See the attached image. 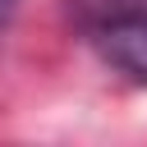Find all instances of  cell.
<instances>
[{"instance_id": "2", "label": "cell", "mask_w": 147, "mask_h": 147, "mask_svg": "<svg viewBox=\"0 0 147 147\" xmlns=\"http://www.w3.org/2000/svg\"><path fill=\"white\" fill-rule=\"evenodd\" d=\"M69 14L92 32L101 23H115V18H129V14H147V0H69Z\"/></svg>"}, {"instance_id": "3", "label": "cell", "mask_w": 147, "mask_h": 147, "mask_svg": "<svg viewBox=\"0 0 147 147\" xmlns=\"http://www.w3.org/2000/svg\"><path fill=\"white\" fill-rule=\"evenodd\" d=\"M14 14H18V0H0V28H5Z\"/></svg>"}, {"instance_id": "1", "label": "cell", "mask_w": 147, "mask_h": 147, "mask_svg": "<svg viewBox=\"0 0 147 147\" xmlns=\"http://www.w3.org/2000/svg\"><path fill=\"white\" fill-rule=\"evenodd\" d=\"M92 41L110 69H119L133 83H147V14L101 23V28H92Z\"/></svg>"}]
</instances>
